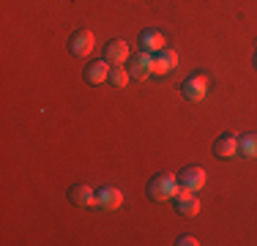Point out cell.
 Here are the masks:
<instances>
[{
	"label": "cell",
	"instance_id": "1",
	"mask_svg": "<svg viewBox=\"0 0 257 246\" xmlns=\"http://www.w3.org/2000/svg\"><path fill=\"white\" fill-rule=\"evenodd\" d=\"M178 178L167 175V172H162V175H156L154 181L148 183V197L154 202H167V200H175V194H178Z\"/></svg>",
	"mask_w": 257,
	"mask_h": 246
},
{
	"label": "cell",
	"instance_id": "2",
	"mask_svg": "<svg viewBox=\"0 0 257 246\" xmlns=\"http://www.w3.org/2000/svg\"><path fill=\"white\" fill-rule=\"evenodd\" d=\"M93 47H96V36L90 33L88 28H79V30L71 33L69 49H71V55H74V58H88V55L93 52Z\"/></svg>",
	"mask_w": 257,
	"mask_h": 246
},
{
	"label": "cell",
	"instance_id": "3",
	"mask_svg": "<svg viewBox=\"0 0 257 246\" xmlns=\"http://www.w3.org/2000/svg\"><path fill=\"white\" fill-rule=\"evenodd\" d=\"M178 186L181 189H189V192H200L205 186V170L192 164V167H183L178 172Z\"/></svg>",
	"mask_w": 257,
	"mask_h": 246
},
{
	"label": "cell",
	"instance_id": "4",
	"mask_svg": "<svg viewBox=\"0 0 257 246\" xmlns=\"http://www.w3.org/2000/svg\"><path fill=\"white\" fill-rule=\"evenodd\" d=\"M175 211L181 213V216H197L200 213V197L197 192H189V189H178V194H175Z\"/></svg>",
	"mask_w": 257,
	"mask_h": 246
},
{
	"label": "cell",
	"instance_id": "5",
	"mask_svg": "<svg viewBox=\"0 0 257 246\" xmlns=\"http://www.w3.org/2000/svg\"><path fill=\"white\" fill-rule=\"evenodd\" d=\"M213 153H216L219 159L241 156V137H235V134H222V137H216V143H213Z\"/></svg>",
	"mask_w": 257,
	"mask_h": 246
},
{
	"label": "cell",
	"instance_id": "6",
	"mask_svg": "<svg viewBox=\"0 0 257 246\" xmlns=\"http://www.w3.org/2000/svg\"><path fill=\"white\" fill-rule=\"evenodd\" d=\"M183 96L189 98V101H203L208 96V77L205 74H194V77H189L186 82H183Z\"/></svg>",
	"mask_w": 257,
	"mask_h": 246
},
{
	"label": "cell",
	"instance_id": "7",
	"mask_svg": "<svg viewBox=\"0 0 257 246\" xmlns=\"http://www.w3.org/2000/svg\"><path fill=\"white\" fill-rule=\"evenodd\" d=\"M128 74H132V79H148L154 74V55L151 52L134 55L132 63H128Z\"/></svg>",
	"mask_w": 257,
	"mask_h": 246
},
{
	"label": "cell",
	"instance_id": "8",
	"mask_svg": "<svg viewBox=\"0 0 257 246\" xmlns=\"http://www.w3.org/2000/svg\"><path fill=\"white\" fill-rule=\"evenodd\" d=\"M96 205L104 208V211H115V208L123 205V192L115 186H104L96 192Z\"/></svg>",
	"mask_w": 257,
	"mask_h": 246
},
{
	"label": "cell",
	"instance_id": "9",
	"mask_svg": "<svg viewBox=\"0 0 257 246\" xmlns=\"http://www.w3.org/2000/svg\"><path fill=\"white\" fill-rule=\"evenodd\" d=\"M69 200H71V205H77V208H88V205H96V192L88 183H74V186L69 189Z\"/></svg>",
	"mask_w": 257,
	"mask_h": 246
},
{
	"label": "cell",
	"instance_id": "10",
	"mask_svg": "<svg viewBox=\"0 0 257 246\" xmlns=\"http://www.w3.org/2000/svg\"><path fill=\"white\" fill-rule=\"evenodd\" d=\"M178 69V52L175 49H167L164 47L162 52H156L154 58V74H170Z\"/></svg>",
	"mask_w": 257,
	"mask_h": 246
},
{
	"label": "cell",
	"instance_id": "11",
	"mask_svg": "<svg viewBox=\"0 0 257 246\" xmlns=\"http://www.w3.org/2000/svg\"><path fill=\"white\" fill-rule=\"evenodd\" d=\"M104 60H109L112 66H123L126 60H128V44H126L123 39L109 41L107 49H104Z\"/></svg>",
	"mask_w": 257,
	"mask_h": 246
},
{
	"label": "cell",
	"instance_id": "12",
	"mask_svg": "<svg viewBox=\"0 0 257 246\" xmlns=\"http://www.w3.org/2000/svg\"><path fill=\"white\" fill-rule=\"evenodd\" d=\"M109 71H112V63L109 60H96V63L88 66V71H85V79H88L90 85H101V82H109Z\"/></svg>",
	"mask_w": 257,
	"mask_h": 246
},
{
	"label": "cell",
	"instance_id": "13",
	"mask_svg": "<svg viewBox=\"0 0 257 246\" xmlns=\"http://www.w3.org/2000/svg\"><path fill=\"white\" fill-rule=\"evenodd\" d=\"M164 44H167V39H164L159 30H143V33H140V49H143V52H151V55L162 52Z\"/></svg>",
	"mask_w": 257,
	"mask_h": 246
},
{
	"label": "cell",
	"instance_id": "14",
	"mask_svg": "<svg viewBox=\"0 0 257 246\" xmlns=\"http://www.w3.org/2000/svg\"><path fill=\"white\" fill-rule=\"evenodd\" d=\"M241 156L257 159V134H243L241 137Z\"/></svg>",
	"mask_w": 257,
	"mask_h": 246
},
{
	"label": "cell",
	"instance_id": "15",
	"mask_svg": "<svg viewBox=\"0 0 257 246\" xmlns=\"http://www.w3.org/2000/svg\"><path fill=\"white\" fill-rule=\"evenodd\" d=\"M128 79H132V74H128L123 66H112V71H109V82H112L115 88H126Z\"/></svg>",
	"mask_w": 257,
	"mask_h": 246
},
{
	"label": "cell",
	"instance_id": "16",
	"mask_svg": "<svg viewBox=\"0 0 257 246\" xmlns=\"http://www.w3.org/2000/svg\"><path fill=\"white\" fill-rule=\"evenodd\" d=\"M200 241H197V238H194V235H181L178 238V246H197Z\"/></svg>",
	"mask_w": 257,
	"mask_h": 246
},
{
	"label": "cell",
	"instance_id": "17",
	"mask_svg": "<svg viewBox=\"0 0 257 246\" xmlns=\"http://www.w3.org/2000/svg\"><path fill=\"white\" fill-rule=\"evenodd\" d=\"M254 66H257V52H254Z\"/></svg>",
	"mask_w": 257,
	"mask_h": 246
}]
</instances>
